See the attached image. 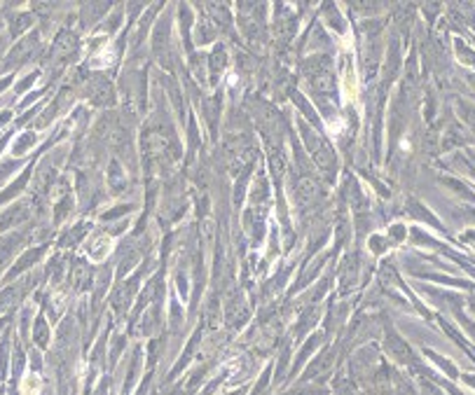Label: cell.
Wrapping results in <instances>:
<instances>
[{
    "instance_id": "6da1fadb",
    "label": "cell",
    "mask_w": 475,
    "mask_h": 395,
    "mask_svg": "<svg viewBox=\"0 0 475 395\" xmlns=\"http://www.w3.org/2000/svg\"><path fill=\"white\" fill-rule=\"evenodd\" d=\"M24 393L26 395H38L40 393V379L35 377V374H28V377L24 379Z\"/></svg>"
}]
</instances>
